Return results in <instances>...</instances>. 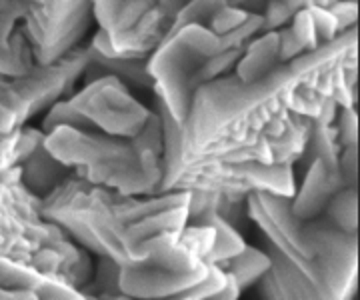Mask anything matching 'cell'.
<instances>
[{
    "label": "cell",
    "mask_w": 360,
    "mask_h": 300,
    "mask_svg": "<svg viewBox=\"0 0 360 300\" xmlns=\"http://www.w3.org/2000/svg\"><path fill=\"white\" fill-rule=\"evenodd\" d=\"M248 221H252L266 244L312 285L338 300H352L359 285V235L340 230L324 214L300 221L290 209V196L257 190L246 196Z\"/></svg>",
    "instance_id": "2"
},
{
    "label": "cell",
    "mask_w": 360,
    "mask_h": 300,
    "mask_svg": "<svg viewBox=\"0 0 360 300\" xmlns=\"http://www.w3.org/2000/svg\"><path fill=\"white\" fill-rule=\"evenodd\" d=\"M222 6H226V0H188L174 16L172 30L188 27V25L208 27L212 16L219 13Z\"/></svg>",
    "instance_id": "22"
},
{
    "label": "cell",
    "mask_w": 360,
    "mask_h": 300,
    "mask_svg": "<svg viewBox=\"0 0 360 300\" xmlns=\"http://www.w3.org/2000/svg\"><path fill=\"white\" fill-rule=\"evenodd\" d=\"M70 172L72 170L46 150L44 141L32 150L30 157H26L18 164L20 183L25 184L26 190L32 193L37 198H44L51 195L56 186L65 183Z\"/></svg>",
    "instance_id": "15"
},
{
    "label": "cell",
    "mask_w": 360,
    "mask_h": 300,
    "mask_svg": "<svg viewBox=\"0 0 360 300\" xmlns=\"http://www.w3.org/2000/svg\"><path fill=\"white\" fill-rule=\"evenodd\" d=\"M238 296H240V288L236 287L234 278L226 273V285L220 288L219 292L210 294V296L205 300H238Z\"/></svg>",
    "instance_id": "31"
},
{
    "label": "cell",
    "mask_w": 360,
    "mask_h": 300,
    "mask_svg": "<svg viewBox=\"0 0 360 300\" xmlns=\"http://www.w3.org/2000/svg\"><path fill=\"white\" fill-rule=\"evenodd\" d=\"M80 290L86 296L120 292V264L112 261V259H108V256H98L96 266L92 268L90 280Z\"/></svg>",
    "instance_id": "21"
},
{
    "label": "cell",
    "mask_w": 360,
    "mask_h": 300,
    "mask_svg": "<svg viewBox=\"0 0 360 300\" xmlns=\"http://www.w3.org/2000/svg\"><path fill=\"white\" fill-rule=\"evenodd\" d=\"M328 11L335 14L340 32L356 28V22H359V4H356V0H335L333 4H328Z\"/></svg>",
    "instance_id": "29"
},
{
    "label": "cell",
    "mask_w": 360,
    "mask_h": 300,
    "mask_svg": "<svg viewBox=\"0 0 360 300\" xmlns=\"http://www.w3.org/2000/svg\"><path fill=\"white\" fill-rule=\"evenodd\" d=\"M25 2L0 0V74L22 77L39 65L22 28Z\"/></svg>",
    "instance_id": "12"
},
{
    "label": "cell",
    "mask_w": 360,
    "mask_h": 300,
    "mask_svg": "<svg viewBox=\"0 0 360 300\" xmlns=\"http://www.w3.org/2000/svg\"><path fill=\"white\" fill-rule=\"evenodd\" d=\"M0 256L63 276L77 288L89 282L94 268L89 250L42 216L40 198L20 183L18 167L0 178Z\"/></svg>",
    "instance_id": "5"
},
{
    "label": "cell",
    "mask_w": 360,
    "mask_h": 300,
    "mask_svg": "<svg viewBox=\"0 0 360 300\" xmlns=\"http://www.w3.org/2000/svg\"><path fill=\"white\" fill-rule=\"evenodd\" d=\"M336 136L340 146H359V117H356V106L338 108L335 118Z\"/></svg>",
    "instance_id": "25"
},
{
    "label": "cell",
    "mask_w": 360,
    "mask_h": 300,
    "mask_svg": "<svg viewBox=\"0 0 360 300\" xmlns=\"http://www.w3.org/2000/svg\"><path fill=\"white\" fill-rule=\"evenodd\" d=\"M188 224H208V226H212L214 244H212V252H210V262H214V264L238 254L246 247L243 235L234 226H231L229 222L222 221L214 210H208L202 216H198L196 221L188 222Z\"/></svg>",
    "instance_id": "19"
},
{
    "label": "cell",
    "mask_w": 360,
    "mask_h": 300,
    "mask_svg": "<svg viewBox=\"0 0 360 300\" xmlns=\"http://www.w3.org/2000/svg\"><path fill=\"white\" fill-rule=\"evenodd\" d=\"M310 16L314 20V28H316V37L321 44L333 42L336 37H340V28L336 22L335 14L328 11V6H309Z\"/></svg>",
    "instance_id": "27"
},
{
    "label": "cell",
    "mask_w": 360,
    "mask_h": 300,
    "mask_svg": "<svg viewBox=\"0 0 360 300\" xmlns=\"http://www.w3.org/2000/svg\"><path fill=\"white\" fill-rule=\"evenodd\" d=\"M162 183L160 190H186V193H208L229 200H246L257 190L274 195L292 196L296 190L295 169L290 164H229L202 158H191L179 150L165 146L162 160Z\"/></svg>",
    "instance_id": "6"
},
{
    "label": "cell",
    "mask_w": 360,
    "mask_h": 300,
    "mask_svg": "<svg viewBox=\"0 0 360 300\" xmlns=\"http://www.w3.org/2000/svg\"><path fill=\"white\" fill-rule=\"evenodd\" d=\"M338 174L345 186L356 188L359 183V146H345L338 155Z\"/></svg>",
    "instance_id": "28"
},
{
    "label": "cell",
    "mask_w": 360,
    "mask_h": 300,
    "mask_svg": "<svg viewBox=\"0 0 360 300\" xmlns=\"http://www.w3.org/2000/svg\"><path fill=\"white\" fill-rule=\"evenodd\" d=\"M286 27H288L290 34H292L296 42H298V46L302 48V53H310V51H314V48L321 46L319 37H316V28H314V20H312V16H310L309 6L295 11L290 22H288Z\"/></svg>",
    "instance_id": "24"
},
{
    "label": "cell",
    "mask_w": 360,
    "mask_h": 300,
    "mask_svg": "<svg viewBox=\"0 0 360 300\" xmlns=\"http://www.w3.org/2000/svg\"><path fill=\"white\" fill-rule=\"evenodd\" d=\"M124 0H90L92 4V20L98 25V28H106L110 27L112 18H115L116 11L120 8Z\"/></svg>",
    "instance_id": "30"
},
{
    "label": "cell",
    "mask_w": 360,
    "mask_h": 300,
    "mask_svg": "<svg viewBox=\"0 0 360 300\" xmlns=\"http://www.w3.org/2000/svg\"><path fill=\"white\" fill-rule=\"evenodd\" d=\"M266 2L269 0H226V4H231L234 8H240L246 14H262Z\"/></svg>",
    "instance_id": "32"
},
{
    "label": "cell",
    "mask_w": 360,
    "mask_h": 300,
    "mask_svg": "<svg viewBox=\"0 0 360 300\" xmlns=\"http://www.w3.org/2000/svg\"><path fill=\"white\" fill-rule=\"evenodd\" d=\"M172 22L158 0H124L110 27L94 32L90 46L104 56L146 60L167 39Z\"/></svg>",
    "instance_id": "11"
},
{
    "label": "cell",
    "mask_w": 360,
    "mask_h": 300,
    "mask_svg": "<svg viewBox=\"0 0 360 300\" xmlns=\"http://www.w3.org/2000/svg\"><path fill=\"white\" fill-rule=\"evenodd\" d=\"M22 28L39 65H52L80 46L92 27L90 0H22Z\"/></svg>",
    "instance_id": "9"
},
{
    "label": "cell",
    "mask_w": 360,
    "mask_h": 300,
    "mask_svg": "<svg viewBox=\"0 0 360 300\" xmlns=\"http://www.w3.org/2000/svg\"><path fill=\"white\" fill-rule=\"evenodd\" d=\"M300 184L296 183L295 195L290 196V209L296 219L310 221L321 216L328 200L345 186L338 169L328 167L324 160L316 158L312 160L307 169L298 172Z\"/></svg>",
    "instance_id": "14"
},
{
    "label": "cell",
    "mask_w": 360,
    "mask_h": 300,
    "mask_svg": "<svg viewBox=\"0 0 360 300\" xmlns=\"http://www.w3.org/2000/svg\"><path fill=\"white\" fill-rule=\"evenodd\" d=\"M328 221L348 235H359V196L356 188L342 186L322 212Z\"/></svg>",
    "instance_id": "20"
},
{
    "label": "cell",
    "mask_w": 360,
    "mask_h": 300,
    "mask_svg": "<svg viewBox=\"0 0 360 300\" xmlns=\"http://www.w3.org/2000/svg\"><path fill=\"white\" fill-rule=\"evenodd\" d=\"M86 46L52 65H37L22 77L0 74V136L26 126L52 103L68 96L84 74Z\"/></svg>",
    "instance_id": "8"
},
{
    "label": "cell",
    "mask_w": 360,
    "mask_h": 300,
    "mask_svg": "<svg viewBox=\"0 0 360 300\" xmlns=\"http://www.w3.org/2000/svg\"><path fill=\"white\" fill-rule=\"evenodd\" d=\"M222 48L220 39L206 27L188 25L170 30L146 58V72L156 103L174 122L182 124L198 89V74Z\"/></svg>",
    "instance_id": "7"
},
{
    "label": "cell",
    "mask_w": 360,
    "mask_h": 300,
    "mask_svg": "<svg viewBox=\"0 0 360 300\" xmlns=\"http://www.w3.org/2000/svg\"><path fill=\"white\" fill-rule=\"evenodd\" d=\"M0 300H39L37 294L26 292V290H6L0 288Z\"/></svg>",
    "instance_id": "33"
},
{
    "label": "cell",
    "mask_w": 360,
    "mask_h": 300,
    "mask_svg": "<svg viewBox=\"0 0 360 300\" xmlns=\"http://www.w3.org/2000/svg\"><path fill=\"white\" fill-rule=\"evenodd\" d=\"M101 74H110L122 82H127L130 89H153L148 72H146V60L136 58H118V56H104L92 46H86V66H84V80Z\"/></svg>",
    "instance_id": "17"
},
{
    "label": "cell",
    "mask_w": 360,
    "mask_h": 300,
    "mask_svg": "<svg viewBox=\"0 0 360 300\" xmlns=\"http://www.w3.org/2000/svg\"><path fill=\"white\" fill-rule=\"evenodd\" d=\"M66 98L90 131L110 136H136L153 115V108L141 103L127 82L110 74L86 79L78 91H72Z\"/></svg>",
    "instance_id": "10"
},
{
    "label": "cell",
    "mask_w": 360,
    "mask_h": 300,
    "mask_svg": "<svg viewBox=\"0 0 360 300\" xmlns=\"http://www.w3.org/2000/svg\"><path fill=\"white\" fill-rule=\"evenodd\" d=\"M44 146L78 176L120 195H158L162 183L165 131L158 110L132 138L89 129L58 126L44 134Z\"/></svg>",
    "instance_id": "3"
},
{
    "label": "cell",
    "mask_w": 360,
    "mask_h": 300,
    "mask_svg": "<svg viewBox=\"0 0 360 300\" xmlns=\"http://www.w3.org/2000/svg\"><path fill=\"white\" fill-rule=\"evenodd\" d=\"M186 2H188V0H158V4H160L172 18L176 16V13H179Z\"/></svg>",
    "instance_id": "35"
},
{
    "label": "cell",
    "mask_w": 360,
    "mask_h": 300,
    "mask_svg": "<svg viewBox=\"0 0 360 300\" xmlns=\"http://www.w3.org/2000/svg\"><path fill=\"white\" fill-rule=\"evenodd\" d=\"M248 16H250V14H246L245 11L234 8L231 4H226V6H222L219 13L212 16V20L208 22V27L206 28H208L210 32H214L219 39H222V37H226L229 32H232V30L243 27Z\"/></svg>",
    "instance_id": "26"
},
{
    "label": "cell",
    "mask_w": 360,
    "mask_h": 300,
    "mask_svg": "<svg viewBox=\"0 0 360 300\" xmlns=\"http://www.w3.org/2000/svg\"><path fill=\"white\" fill-rule=\"evenodd\" d=\"M58 126H72V129H89V124L82 120V117L78 115L77 110L70 106L68 98H60L56 103H52L46 110H44V117H42V122H40V131L51 132ZM90 131V129H89Z\"/></svg>",
    "instance_id": "23"
},
{
    "label": "cell",
    "mask_w": 360,
    "mask_h": 300,
    "mask_svg": "<svg viewBox=\"0 0 360 300\" xmlns=\"http://www.w3.org/2000/svg\"><path fill=\"white\" fill-rule=\"evenodd\" d=\"M359 30L278 65L264 79L234 74L200 84L179 124L156 103L165 146L180 155L229 164H290L304 150L310 118L335 122L338 108L356 106Z\"/></svg>",
    "instance_id": "1"
},
{
    "label": "cell",
    "mask_w": 360,
    "mask_h": 300,
    "mask_svg": "<svg viewBox=\"0 0 360 300\" xmlns=\"http://www.w3.org/2000/svg\"><path fill=\"white\" fill-rule=\"evenodd\" d=\"M269 254L264 250H258V248L248 247V244L238 254L219 262V268L231 274L234 282H236V287L240 288V292L246 290V288L255 287L260 280V276L269 270Z\"/></svg>",
    "instance_id": "18"
},
{
    "label": "cell",
    "mask_w": 360,
    "mask_h": 300,
    "mask_svg": "<svg viewBox=\"0 0 360 300\" xmlns=\"http://www.w3.org/2000/svg\"><path fill=\"white\" fill-rule=\"evenodd\" d=\"M278 65V30H262L246 42L232 74L243 82H252L264 79Z\"/></svg>",
    "instance_id": "16"
},
{
    "label": "cell",
    "mask_w": 360,
    "mask_h": 300,
    "mask_svg": "<svg viewBox=\"0 0 360 300\" xmlns=\"http://www.w3.org/2000/svg\"><path fill=\"white\" fill-rule=\"evenodd\" d=\"M92 300H196L188 299V296H172V299H132V296H127L122 292H116V294H98V296H90Z\"/></svg>",
    "instance_id": "34"
},
{
    "label": "cell",
    "mask_w": 360,
    "mask_h": 300,
    "mask_svg": "<svg viewBox=\"0 0 360 300\" xmlns=\"http://www.w3.org/2000/svg\"><path fill=\"white\" fill-rule=\"evenodd\" d=\"M170 190L148 196L120 195L70 172L60 186L40 198L46 221L58 224L70 240L94 256H108L120 266L144 261L130 244V228L167 204Z\"/></svg>",
    "instance_id": "4"
},
{
    "label": "cell",
    "mask_w": 360,
    "mask_h": 300,
    "mask_svg": "<svg viewBox=\"0 0 360 300\" xmlns=\"http://www.w3.org/2000/svg\"><path fill=\"white\" fill-rule=\"evenodd\" d=\"M270 266L257 282L260 300H338L324 288L312 285L283 254L266 244Z\"/></svg>",
    "instance_id": "13"
}]
</instances>
